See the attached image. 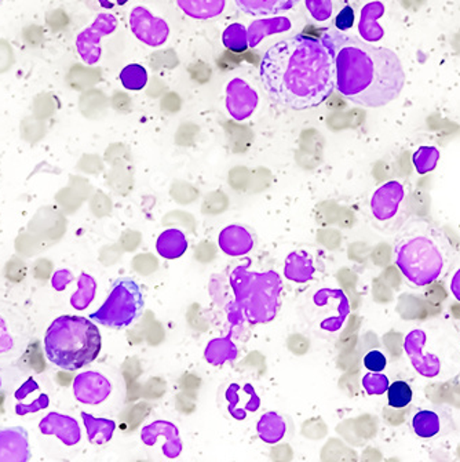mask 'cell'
Masks as SVG:
<instances>
[{
  "instance_id": "cell-1",
  "label": "cell",
  "mask_w": 460,
  "mask_h": 462,
  "mask_svg": "<svg viewBox=\"0 0 460 462\" xmlns=\"http://www.w3.org/2000/svg\"><path fill=\"white\" fill-rule=\"evenodd\" d=\"M260 78L274 103L295 111L321 106L336 90V65L328 49L321 39L302 33L269 47Z\"/></svg>"
},
{
  "instance_id": "cell-2",
  "label": "cell",
  "mask_w": 460,
  "mask_h": 462,
  "mask_svg": "<svg viewBox=\"0 0 460 462\" xmlns=\"http://www.w3.org/2000/svg\"><path fill=\"white\" fill-rule=\"evenodd\" d=\"M320 39L336 65V90L350 103L381 108L401 94L405 72L393 51L336 30Z\"/></svg>"
},
{
  "instance_id": "cell-3",
  "label": "cell",
  "mask_w": 460,
  "mask_h": 462,
  "mask_svg": "<svg viewBox=\"0 0 460 462\" xmlns=\"http://www.w3.org/2000/svg\"><path fill=\"white\" fill-rule=\"evenodd\" d=\"M454 249L446 235L428 221L407 223L394 245V263L408 283L426 287L448 273Z\"/></svg>"
},
{
  "instance_id": "cell-4",
  "label": "cell",
  "mask_w": 460,
  "mask_h": 462,
  "mask_svg": "<svg viewBox=\"0 0 460 462\" xmlns=\"http://www.w3.org/2000/svg\"><path fill=\"white\" fill-rule=\"evenodd\" d=\"M101 346L98 328L82 316H61L50 325L44 336L47 359L67 372H75L93 363Z\"/></svg>"
},
{
  "instance_id": "cell-5",
  "label": "cell",
  "mask_w": 460,
  "mask_h": 462,
  "mask_svg": "<svg viewBox=\"0 0 460 462\" xmlns=\"http://www.w3.org/2000/svg\"><path fill=\"white\" fill-rule=\"evenodd\" d=\"M232 283L237 302L250 322L262 323L273 319L281 291V281L277 273H247L240 266L232 273Z\"/></svg>"
},
{
  "instance_id": "cell-6",
  "label": "cell",
  "mask_w": 460,
  "mask_h": 462,
  "mask_svg": "<svg viewBox=\"0 0 460 462\" xmlns=\"http://www.w3.org/2000/svg\"><path fill=\"white\" fill-rule=\"evenodd\" d=\"M143 294L140 284L130 278L115 282L108 299L98 310L91 313L90 319L111 328H124L140 319L143 313Z\"/></svg>"
},
{
  "instance_id": "cell-7",
  "label": "cell",
  "mask_w": 460,
  "mask_h": 462,
  "mask_svg": "<svg viewBox=\"0 0 460 462\" xmlns=\"http://www.w3.org/2000/svg\"><path fill=\"white\" fill-rule=\"evenodd\" d=\"M119 20L114 13H98L93 23L75 39L76 51L86 65L98 64L102 59V39L116 32Z\"/></svg>"
},
{
  "instance_id": "cell-8",
  "label": "cell",
  "mask_w": 460,
  "mask_h": 462,
  "mask_svg": "<svg viewBox=\"0 0 460 462\" xmlns=\"http://www.w3.org/2000/svg\"><path fill=\"white\" fill-rule=\"evenodd\" d=\"M129 25L133 35L152 49L164 46L171 33L166 18L152 12L146 5H135L130 9Z\"/></svg>"
},
{
  "instance_id": "cell-9",
  "label": "cell",
  "mask_w": 460,
  "mask_h": 462,
  "mask_svg": "<svg viewBox=\"0 0 460 462\" xmlns=\"http://www.w3.org/2000/svg\"><path fill=\"white\" fill-rule=\"evenodd\" d=\"M428 344V334L422 328H414L405 336L404 352L411 362L412 367L418 374L425 378H436L441 374L443 362L436 354H426L425 346Z\"/></svg>"
},
{
  "instance_id": "cell-10",
  "label": "cell",
  "mask_w": 460,
  "mask_h": 462,
  "mask_svg": "<svg viewBox=\"0 0 460 462\" xmlns=\"http://www.w3.org/2000/svg\"><path fill=\"white\" fill-rule=\"evenodd\" d=\"M260 104L257 90L242 78H234L225 90V106L227 114L237 122H244L253 116Z\"/></svg>"
},
{
  "instance_id": "cell-11",
  "label": "cell",
  "mask_w": 460,
  "mask_h": 462,
  "mask_svg": "<svg viewBox=\"0 0 460 462\" xmlns=\"http://www.w3.org/2000/svg\"><path fill=\"white\" fill-rule=\"evenodd\" d=\"M405 199V188L400 181H388L381 185L371 198V213L378 221H391Z\"/></svg>"
},
{
  "instance_id": "cell-12",
  "label": "cell",
  "mask_w": 460,
  "mask_h": 462,
  "mask_svg": "<svg viewBox=\"0 0 460 462\" xmlns=\"http://www.w3.org/2000/svg\"><path fill=\"white\" fill-rule=\"evenodd\" d=\"M112 393V383L106 375L97 372H85L73 381L75 398L83 404H99L106 402Z\"/></svg>"
},
{
  "instance_id": "cell-13",
  "label": "cell",
  "mask_w": 460,
  "mask_h": 462,
  "mask_svg": "<svg viewBox=\"0 0 460 462\" xmlns=\"http://www.w3.org/2000/svg\"><path fill=\"white\" fill-rule=\"evenodd\" d=\"M31 459L30 438L21 427L0 430V462H27Z\"/></svg>"
},
{
  "instance_id": "cell-14",
  "label": "cell",
  "mask_w": 460,
  "mask_h": 462,
  "mask_svg": "<svg viewBox=\"0 0 460 462\" xmlns=\"http://www.w3.org/2000/svg\"><path fill=\"white\" fill-rule=\"evenodd\" d=\"M39 430L43 435H54L61 440L64 445L75 446L80 442L82 432L76 420L72 417L60 414V412H50L41 420Z\"/></svg>"
},
{
  "instance_id": "cell-15",
  "label": "cell",
  "mask_w": 460,
  "mask_h": 462,
  "mask_svg": "<svg viewBox=\"0 0 460 462\" xmlns=\"http://www.w3.org/2000/svg\"><path fill=\"white\" fill-rule=\"evenodd\" d=\"M385 12V5L379 0H373L363 6L359 21V33L363 41L368 43H378L385 38V30L379 23V18L383 17Z\"/></svg>"
},
{
  "instance_id": "cell-16",
  "label": "cell",
  "mask_w": 460,
  "mask_h": 462,
  "mask_svg": "<svg viewBox=\"0 0 460 462\" xmlns=\"http://www.w3.org/2000/svg\"><path fill=\"white\" fill-rule=\"evenodd\" d=\"M291 30V20L286 15H269V17L253 21L247 28L248 47L255 49L268 36L279 35Z\"/></svg>"
},
{
  "instance_id": "cell-17",
  "label": "cell",
  "mask_w": 460,
  "mask_h": 462,
  "mask_svg": "<svg viewBox=\"0 0 460 462\" xmlns=\"http://www.w3.org/2000/svg\"><path fill=\"white\" fill-rule=\"evenodd\" d=\"M218 246L230 257H240L253 250V235L242 226H229L222 229L218 236Z\"/></svg>"
},
{
  "instance_id": "cell-18",
  "label": "cell",
  "mask_w": 460,
  "mask_h": 462,
  "mask_svg": "<svg viewBox=\"0 0 460 462\" xmlns=\"http://www.w3.org/2000/svg\"><path fill=\"white\" fill-rule=\"evenodd\" d=\"M178 9L193 20L208 21L221 17L227 0H174Z\"/></svg>"
},
{
  "instance_id": "cell-19",
  "label": "cell",
  "mask_w": 460,
  "mask_h": 462,
  "mask_svg": "<svg viewBox=\"0 0 460 462\" xmlns=\"http://www.w3.org/2000/svg\"><path fill=\"white\" fill-rule=\"evenodd\" d=\"M239 10L253 17L279 15L294 9L299 0H235Z\"/></svg>"
},
{
  "instance_id": "cell-20",
  "label": "cell",
  "mask_w": 460,
  "mask_h": 462,
  "mask_svg": "<svg viewBox=\"0 0 460 462\" xmlns=\"http://www.w3.org/2000/svg\"><path fill=\"white\" fill-rule=\"evenodd\" d=\"M188 249V240L184 232L179 229H167L156 242V250L159 254L167 260H175L185 254Z\"/></svg>"
},
{
  "instance_id": "cell-21",
  "label": "cell",
  "mask_w": 460,
  "mask_h": 462,
  "mask_svg": "<svg viewBox=\"0 0 460 462\" xmlns=\"http://www.w3.org/2000/svg\"><path fill=\"white\" fill-rule=\"evenodd\" d=\"M284 273H286L290 281L299 282V283L309 281V279H312L313 273H315L312 258L306 254V253H291L287 257Z\"/></svg>"
},
{
  "instance_id": "cell-22",
  "label": "cell",
  "mask_w": 460,
  "mask_h": 462,
  "mask_svg": "<svg viewBox=\"0 0 460 462\" xmlns=\"http://www.w3.org/2000/svg\"><path fill=\"white\" fill-rule=\"evenodd\" d=\"M82 419L86 430H87L88 440L93 445H104L112 439L115 428H116V424L112 420L96 419L87 412H82Z\"/></svg>"
},
{
  "instance_id": "cell-23",
  "label": "cell",
  "mask_w": 460,
  "mask_h": 462,
  "mask_svg": "<svg viewBox=\"0 0 460 462\" xmlns=\"http://www.w3.org/2000/svg\"><path fill=\"white\" fill-rule=\"evenodd\" d=\"M411 428L422 439H430L440 433V416L433 410H419L412 416Z\"/></svg>"
},
{
  "instance_id": "cell-24",
  "label": "cell",
  "mask_w": 460,
  "mask_h": 462,
  "mask_svg": "<svg viewBox=\"0 0 460 462\" xmlns=\"http://www.w3.org/2000/svg\"><path fill=\"white\" fill-rule=\"evenodd\" d=\"M287 425L276 412H268L258 422V433L266 443H277L286 435Z\"/></svg>"
},
{
  "instance_id": "cell-25",
  "label": "cell",
  "mask_w": 460,
  "mask_h": 462,
  "mask_svg": "<svg viewBox=\"0 0 460 462\" xmlns=\"http://www.w3.org/2000/svg\"><path fill=\"white\" fill-rule=\"evenodd\" d=\"M119 79L125 90L140 91L148 85V72L141 64H129L120 70Z\"/></svg>"
},
{
  "instance_id": "cell-26",
  "label": "cell",
  "mask_w": 460,
  "mask_h": 462,
  "mask_svg": "<svg viewBox=\"0 0 460 462\" xmlns=\"http://www.w3.org/2000/svg\"><path fill=\"white\" fill-rule=\"evenodd\" d=\"M222 43L227 51L235 53H243L247 51L248 32L247 28L243 23H230L229 27L222 33Z\"/></svg>"
},
{
  "instance_id": "cell-27",
  "label": "cell",
  "mask_w": 460,
  "mask_h": 462,
  "mask_svg": "<svg viewBox=\"0 0 460 462\" xmlns=\"http://www.w3.org/2000/svg\"><path fill=\"white\" fill-rule=\"evenodd\" d=\"M97 283L90 275L83 273L78 281V291L70 299V305L75 310H86L96 296Z\"/></svg>"
},
{
  "instance_id": "cell-28",
  "label": "cell",
  "mask_w": 460,
  "mask_h": 462,
  "mask_svg": "<svg viewBox=\"0 0 460 462\" xmlns=\"http://www.w3.org/2000/svg\"><path fill=\"white\" fill-rule=\"evenodd\" d=\"M236 354V346L229 338L214 339L206 349V359L218 366L227 360L235 359Z\"/></svg>"
},
{
  "instance_id": "cell-29",
  "label": "cell",
  "mask_w": 460,
  "mask_h": 462,
  "mask_svg": "<svg viewBox=\"0 0 460 462\" xmlns=\"http://www.w3.org/2000/svg\"><path fill=\"white\" fill-rule=\"evenodd\" d=\"M440 151L436 147H420L412 156V163L418 174H428L437 167Z\"/></svg>"
},
{
  "instance_id": "cell-30",
  "label": "cell",
  "mask_w": 460,
  "mask_h": 462,
  "mask_svg": "<svg viewBox=\"0 0 460 462\" xmlns=\"http://www.w3.org/2000/svg\"><path fill=\"white\" fill-rule=\"evenodd\" d=\"M412 396H414V393H412L411 386L404 381H396V383L389 385V406L393 407V409H404L411 403Z\"/></svg>"
},
{
  "instance_id": "cell-31",
  "label": "cell",
  "mask_w": 460,
  "mask_h": 462,
  "mask_svg": "<svg viewBox=\"0 0 460 462\" xmlns=\"http://www.w3.org/2000/svg\"><path fill=\"white\" fill-rule=\"evenodd\" d=\"M389 385H391V381H389L388 375L382 374V373L371 372L363 377V388L371 396L383 395L388 393Z\"/></svg>"
},
{
  "instance_id": "cell-32",
  "label": "cell",
  "mask_w": 460,
  "mask_h": 462,
  "mask_svg": "<svg viewBox=\"0 0 460 462\" xmlns=\"http://www.w3.org/2000/svg\"><path fill=\"white\" fill-rule=\"evenodd\" d=\"M306 10L310 17L317 23H326L331 20L334 14V2L332 0H305Z\"/></svg>"
},
{
  "instance_id": "cell-33",
  "label": "cell",
  "mask_w": 460,
  "mask_h": 462,
  "mask_svg": "<svg viewBox=\"0 0 460 462\" xmlns=\"http://www.w3.org/2000/svg\"><path fill=\"white\" fill-rule=\"evenodd\" d=\"M130 0H85L86 6L96 13H114L123 9Z\"/></svg>"
},
{
  "instance_id": "cell-34",
  "label": "cell",
  "mask_w": 460,
  "mask_h": 462,
  "mask_svg": "<svg viewBox=\"0 0 460 462\" xmlns=\"http://www.w3.org/2000/svg\"><path fill=\"white\" fill-rule=\"evenodd\" d=\"M364 366L370 372L382 373L388 366V359L381 351H370L365 355Z\"/></svg>"
},
{
  "instance_id": "cell-35",
  "label": "cell",
  "mask_w": 460,
  "mask_h": 462,
  "mask_svg": "<svg viewBox=\"0 0 460 462\" xmlns=\"http://www.w3.org/2000/svg\"><path fill=\"white\" fill-rule=\"evenodd\" d=\"M49 404V396L43 393V395L39 396V398L31 404L18 403L17 406H15V412H17L18 416H27V414H31V412H38L41 411V410L47 409Z\"/></svg>"
},
{
  "instance_id": "cell-36",
  "label": "cell",
  "mask_w": 460,
  "mask_h": 462,
  "mask_svg": "<svg viewBox=\"0 0 460 462\" xmlns=\"http://www.w3.org/2000/svg\"><path fill=\"white\" fill-rule=\"evenodd\" d=\"M355 15L354 10L352 6H345L341 12L338 13L336 18V31L341 32H346V31L352 30L354 25Z\"/></svg>"
},
{
  "instance_id": "cell-37",
  "label": "cell",
  "mask_w": 460,
  "mask_h": 462,
  "mask_svg": "<svg viewBox=\"0 0 460 462\" xmlns=\"http://www.w3.org/2000/svg\"><path fill=\"white\" fill-rule=\"evenodd\" d=\"M14 337L10 331L6 320L0 316V355L7 354L14 348Z\"/></svg>"
},
{
  "instance_id": "cell-38",
  "label": "cell",
  "mask_w": 460,
  "mask_h": 462,
  "mask_svg": "<svg viewBox=\"0 0 460 462\" xmlns=\"http://www.w3.org/2000/svg\"><path fill=\"white\" fill-rule=\"evenodd\" d=\"M73 281V275L67 270H60L54 273L53 279H51V284L57 291H62L70 282Z\"/></svg>"
},
{
  "instance_id": "cell-39",
  "label": "cell",
  "mask_w": 460,
  "mask_h": 462,
  "mask_svg": "<svg viewBox=\"0 0 460 462\" xmlns=\"http://www.w3.org/2000/svg\"><path fill=\"white\" fill-rule=\"evenodd\" d=\"M38 389L39 383H36L33 378H30V380L25 381V383L21 385L20 389H17V393H15V399H17L18 402L23 401V399L27 398L31 393H35Z\"/></svg>"
},
{
  "instance_id": "cell-40",
  "label": "cell",
  "mask_w": 460,
  "mask_h": 462,
  "mask_svg": "<svg viewBox=\"0 0 460 462\" xmlns=\"http://www.w3.org/2000/svg\"><path fill=\"white\" fill-rule=\"evenodd\" d=\"M449 290H451L454 299L460 302V266L457 268L456 273H454V276H452Z\"/></svg>"
},
{
  "instance_id": "cell-41",
  "label": "cell",
  "mask_w": 460,
  "mask_h": 462,
  "mask_svg": "<svg viewBox=\"0 0 460 462\" xmlns=\"http://www.w3.org/2000/svg\"><path fill=\"white\" fill-rule=\"evenodd\" d=\"M0 391H2V378H0Z\"/></svg>"
},
{
  "instance_id": "cell-42",
  "label": "cell",
  "mask_w": 460,
  "mask_h": 462,
  "mask_svg": "<svg viewBox=\"0 0 460 462\" xmlns=\"http://www.w3.org/2000/svg\"><path fill=\"white\" fill-rule=\"evenodd\" d=\"M2 2H4V0H0V4H2Z\"/></svg>"
}]
</instances>
